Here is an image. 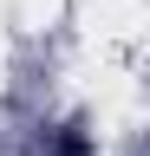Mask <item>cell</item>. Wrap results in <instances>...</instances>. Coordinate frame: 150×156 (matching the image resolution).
Masks as SVG:
<instances>
[{
    "label": "cell",
    "mask_w": 150,
    "mask_h": 156,
    "mask_svg": "<svg viewBox=\"0 0 150 156\" xmlns=\"http://www.w3.org/2000/svg\"><path fill=\"white\" fill-rule=\"evenodd\" d=\"M52 156H91L85 130H79V124H72V130H59V143H52Z\"/></svg>",
    "instance_id": "1"
}]
</instances>
